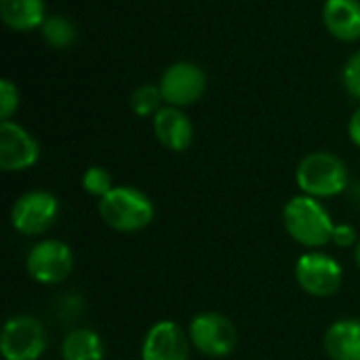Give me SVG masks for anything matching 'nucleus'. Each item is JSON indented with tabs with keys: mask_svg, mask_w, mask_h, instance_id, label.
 <instances>
[{
	"mask_svg": "<svg viewBox=\"0 0 360 360\" xmlns=\"http://www.w3.org/2000/svg\"><path fill=\"white\" fill-rule=\"evenodd\" d=\"M59 213L57 198L46 190H30L21 194L11 209V226L25 236L46 232Z\"/></svg>",
	"mask_w": 360,
	"mask_h": 360,
	"instance_id": "0eeeda50",
	"label": "nucleus"
},
{
	"mask_svg": "<svg viewBox=\"0 0 360 360\" xmlns=\"http://www.w3.org/2000/svg\"><path fill=\"white\" fill-rule=\"evenodd\" d=\"M160 103H162V93L154 84H141L131 95V110L141 118L148 116L154 118L160 110Z\"/></svg>",
	"mask_w": 360,
	"mask_h": 360,
	"instance_id": "a211bd4d",
	"label": "nucleus"
},
{
	"mask_svg": "<svg viewBox=\"0 0 360 360\" xmlns=\"http://www.w3.org/2000/svg\"><path fill=\"white\" fill-rule=\"evenodd\" d=\"M74 266L72 249L61 240H42L27 251L25 270L40 285L63 283Z\"/></svg>",
	"mask_w": 360,
	"mask_h": 360,
	"instance_id": "1a4fd4ad",
	"label": "nucleus"
},
{
	"mask_svg": "<svg viewBox=\"0 0 360 360\" xmlns=\"http://www.w3.org/2000/svg\"><path fill=\"white\" fill-rule=\"evenodd\" d=\"M152 127L160 146L171 152H184L192 146L194 127L190 118L181 112V108H173V105L160 108L152 120Z\"/></svg>",
	"mask_w": 360,
	"mask_h": 360,
	"instance_id": "f8f14e48",
	"label": "nucleus"
},
{
	"mask_svg": "<svg viewBox=\"0 0 360 360\" xmlns=\"http://www.w3.org/2000/svg\"><path fill=\"white\" fill-rule=\"evenodd\" d=\"M283 226L287 234L308 247V249H319L331 243L335 224L323 202L312 196H293L285 209H283Z\"/></svg>",
	"mask_w": 360,
	"mask_h": 360,
	"instance_id": "f257e3e1",
	"label": "nucleus"
},
{
	"mask_svg": "<svg viewBox=\"0 0 360 360\" xmlns=\"http://www.w3.org/2000/svg\"><path fill=\"white\" fill-rule=\"evenodd\" d=\"M325 352L331 360H360V321H335L325 333Z\"/></svg>",
	"mask_w": 360,
	"mask_h": 360,
	"instance_id": "4468645a",
	"label": "nucleus"
},
{
	"mask_svg": "<svg viewBox=\"0 0 360 360\" xmlns=\"http://www.w3.org/2000/svg\"><path fill=\"white\" fill-rule=\"evenodd\" d=\"M99 217L116 232H139L154 219V202L150 196L131 186H116L99 198Z\"/></svg>",
	"mask_w": 360,
	"mask_h": 360,
	"instance_id": "f03ea898",
	"label": "nucleus"
},
{
	"mask_svg": "<svg viewBox=\"0 0 360 360\" xmlns=\"http://www.w3.org/2000/svg\"><path fill=\"white\" fill-rule=\"evenodd\" d=\"M0 17L4 25L15 32L42 27L46 19L44 0H0Z\"/></svg>",
	"mask_w": 360,
	"mask_h": 360,
	"instance_id": "2eb2a0df",
	"label": "nucleus"
},
{
	"mask_svg": "<svg viewBox=\"0 0 360 360\" xmlns=\"http://www.w3.org/2000/svg\"><path fill=\"white\" fill-rule=\"evenodd\" d=\"M63 360H103V342L91 329H74L63 338Z\"/></svg>",
	"mask_w": 360,
	"mask_h": 360,
	"instance_id": "dca6fc26",
	"label": "nucleus"
},
{
	"mask_svg": "<svg viewBox=\"0 0 360 360\" xmlns=\"http://www.w3.org/2000/svg\"><path fill=\"white\" fill-rule=\"evenodd\" d=\"M342 278H344V270L338 264V259L321 251L304 253L295 264L297 285L314 297L335 295L342 287Z\"/></svg>",
	"mask_w": 360,
	"mask_h": 360,
	"instance_id": "423d86ee",
	"label": "nucleus"
},
{
	"mask_svg": "<svg viewBox=\"0 0 360 360\" xmlns=\"http://www.w3.org/2000/svg\"><path fill=\"white\" fill-rule=\"evenodd\" d=\"M42 38L49 46L57 49V51H63V49H70L76 38H78V30L76 25L63 17V15H51L44 19L42 23Z\"/></svg>",
	"mask_w": 360,
	"mask_h": 360,
	"instance_id": "f3484780",
	"label": "nucleus"
},
{
	"mask_svg": "<svg viewBox=\"0 0 360 360\" xmlns=\"http://www.w3.org/2000/svg\"><path fill=\"white\" fill-rule=\"evenodd\" d=\"M190 338L175 321L154 323L141 344L139 360H188Z\"/></svg>",
	"mask_w": 360,
	"mask_h": 360,
	"instance_id": "9b49d317",
	"label": "nucleus"
},
{
	"mask_svg": "<svg viewBox=\"0 0 360 360\" xmlns=\"http://www.w3.org/2000/svg\"><path fill=\"white\" fill-rule=\"evenodd\" d=\"M46 350V331L34 316H11L0 335V352L4 360H38Z\"/></svg>",
	"mask_w": 360,
	"mask_h": 360,
	"instance_id": "39448f33",
	"label": "nucleus"
},
{
	"mask_svg": "<svg viewBox=\"0 0 360 360\" xmlns=\"http://www.w3.org/2000/svg\"><path fill=\"white\" fill-rule=\"evenodd\" d=\"M207 86V76L200 65L192 61H177L171 63L158 82L162 93V101L173 108H186L196 103Z\"/></svg>",
	"mask_w": 360,
	"mask_h": 360,
	"instance_id": "6e6552de",
	"label": "nucleus"
},
{
	"mask_svg": "<svg viewBox=\"0 0 360 360\" xmlns=\"http://www.w3.org/2000/svg\"><path fill=\"white\" fill-rule=\"evenodd\" d=\"M82 188L97 198H103L108 192H112L116 186L112 181V175L103 167H89L82 175Z\"/></svg>",
	"mask_w": 360,
	"mask_h": 360,
	"instance_id": "6ab92c4d",
	"label": "nucleus"
},
{
	"mask_svg": "<svg viewBox=\"0 0 360 360\" xmlns=\"http://www.w3.org/2000/svg\"><path fill=\"white\" fill-rule=\"evenodd\" d=\"M323 21L331 36L344 42L360 38V0H327Z\"/></svg>",
	"mask_w": 360,
	"mask_h": 360,
	"instance_id": "ddd939ff",
	"label": "nucleus"
},
{
	"mask_svg": "<svg viewBox=\"0 0 360 360\" xmlns=\"http://www.w3.org/2000/svg\"><path fill=\"white\" fill-rule=\"evenodd\" d=\"M354 259H356V266H359V270H360V240H359V245H356V253H354Z\"/></svg>",
	"mask_w": 360,
	"mask_h": 360,
	"instance_id": "b1692460",
	"label": "nucleus"
},
{
	"mask_svg": "<svg viewBox=\"0 0 360 360\" xmlns=\"http://www.w3.org/2000/svg\"><path fill=\"white\" fill-rule=\"evenodd\" d=\"M190 344L205 356L224 359L236 350L238 333L234 323L217 312H202L196 314L188 327Z\"/></svg>",
	"mask_w": 360,
	"mask_h": 360,
	"instance_id": "20e7f679",
	"label": "nucleus"
},
{
	"mask_svg": "<svg viewBox=\"0 0 360 360\" xmlns=\"http://www.w3.org/2000/svg\"><path fill=\"white\" fill-rule=\"evenodd\" d=\"M348 135H350L352 143L360 148V108L359 110H354V114L350 116V122H348Z\"/></svg>",
	"mask_w": 360,
	"mask_h": 360,
	"instance_id": "5701e85b",
	"label": "nucleus"
},
{
	"mask_svg": "<svg viewBox=\"0 0 360 360\" xmlns=\"http://www.w3.org/2000/svg\"><path fill=\"white\" fill-rule=\"evenodd\" d=\"M297 188L312 198H331L348 188V169L344 160L331 152H312L297 165Z\"/></svg>",
	"mask_w": 360,
	"mask_h": 360,
	"instance_id": "7ed1b4c3",
	"label": "nucleus"
},
{
	"mask_svg": "<svg viewBox=\"0 0 360 360\" xmlns=\"http://www.w3.org/2000/svg\"><path fill=\"white\" fill-rule=\"evenodd\" d=\"M17 105H19V91H17V86L8 78H4L0 82V118L2 120H11V116L15 114Z\"/></svg>",
	"mask_w": 360,
	"mask_h": 360,
	"instance_id": "aec40b11",
	"label": "nucleus"
},
{
	"mask_svg": "<svg viewBox=\"0 0 360 360\" xmlns=\"http://www.w3.org/2000/svg\"><path fill=\"white\" fill-rule=\"evenodd\" d=\"M40 158L38 141L17 122H0V169L6 173L25 171Z\"/></svg>",
	"mask_w": 360,
	"mask_h": 360,
	"instance_id": "9d476101",
	"label": "nucleus"
},
{
	"mask_svg": "<svg viewBox=\"0 0 360 360\" xmlns=\"http://www.w3.org/2000/svg\"><path fill=\"white\" fill-rule=\"evenodd\" d=\"M356 230L350 226V224H335V230H333V238L331 243H335L338 247L346 249V247H352V245H359L356 243Z\"/></svg>",
	"mask_w": 360,
	"mask_h": 360,
	"instance_id": "4be33fe9",
	"label": "nucleus"
},
{
	"mask_svg": "<svg viewBox=\"0 0 360 360\" xmlns=\"http://www.w3.org/2000/svg\"><path fill=\"white\" fill-rule=\"evenodd\" d=\"M344 84L352 97L360 99V51L348 59L344 68Z\"/></svg>",
	"mask_w": 360,
	"mask_h": 360,
	"instance_id": "412c9836",
	"label": "nucleus"
}]
</instances>
